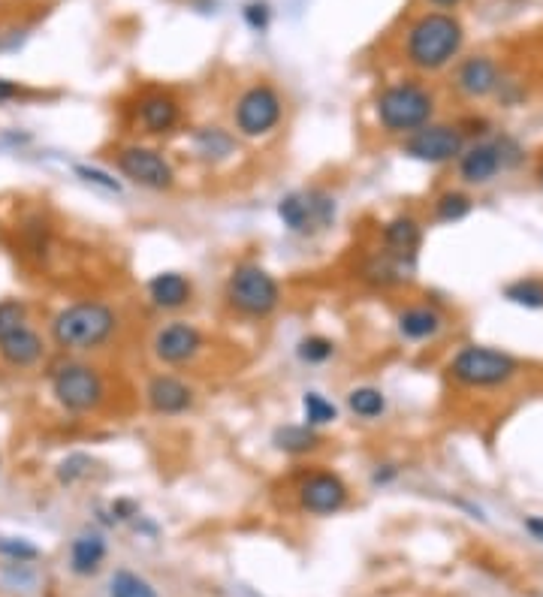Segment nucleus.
I'll list each match as a JSON object with an SVG mask.
<instances>
[{"mask_svg":"<svg viewBox=\"0 0 543 597\" xmlns=\"http://www.w3.org/2000/svg\"><path fill=\"white\" fill-rule=\"evenodd\" d=\"M537 178H540V184H543V163H540V172H537Z\"/></svg>","mask_w":543,"mask_h":597,"instance_id":"nucleus-40","label":"nucleus"},{"mask_svg":"<svg viewBox=\"0 0 543 597\" xmlns=\"http://www.w3.org/2000/svg\"><path fill=\"white\" fill-rule=\"evenodd\" d=\"M296 501L311 516H335V513H341L347 507L350 489L341 480V474H335L329 468H314V471H308L299 480Z\"/></svg>","mask_w":543,"mask_h":597,"instance_id":"nucleus-12","label":"nucleus"},{"mask_svg":"<svg viewBox=\"0 0 543 597\" xmlns=\"http://www.w3.org/2000/svg\"><path fill=\"white\" fill-rule=\"evenodd\" d=\"M498 85H501L498 64H495L489 55H474V58L462 61V67L456 70V88H459V94L468 97V100H483V97H489Z\"/></svg>","mask_w":543,"mask_h":597,"instance_id":"nucleus-19","label":"nucleus"},{"mask_svg":"<svg viewBox=\"0 0 543 597\" xmlns=\"http://www.w3.org/2000/svg\"><path fill=\"white\" fill-rule=\"evenodd\" d=\"M121 329L118 311L103 299H76L49 320V338L61 353L103 350Z\"/></svg>","mask_w":543,"mask_h":597,"instance_id":"nucleus-1","label":"nucleus"},{"mask_svg":"<svg viewBox=\"0 0 543 597\" xmlns=\"http://www.w3.org/2000/svg\"><path fill=\"white\" fill-rule=\"evenodd\" d=\"M347 411L359 420H381L387 414V395L378 386H353L347 392Z\"/></svg>","mask_w":543,"mask_h":597,"instance_id":"nucleus-24","label":"nucleus"},{"mask_svg":"<svg viewBox=\"0 0 543 597\" xmlns=\"http://www.w3.org/2000/svg\"><path fill=\"white\" fill-rule=\"evenodd\" d=\"M332 356H335V341L326 338V335L314 332V335L299 338V344H296V359L302 365H326Z\"/></svg>","mask_w":543,"mask_h":597,"instance_id":"nucleus-28","label":"nucleus"},{"mask_svg":"<svg viewBox=\"0 0 543 597\" xmlns=\"http://www.w3.org/2000/svg\"><path fill=\"white\" fill-rule=\"evenodd\" d=\"M245 19H248V25H251L254 31H266V25H269V10H266L263 4H251V7L245 10Z\"/></svg>","mask_w":543,"mask_h":597,"instance_id":"nucleus-34","label":"nucleus"},{"mask_svg":"<svg viewBox=\"0 0 543 597\" xmlns=\"http://www.w3.org/2000/svg\"><path fill=\"white\" fill-rule=\"evenodd\" d=\"M462 43H465V31L456 16L426 13L411 25L408 40H405V55L417 70L435 73V70H444L459 55Z\"/></svg>","mask_w":543,"mask_h":597,"instance_id":"nucleus-3","label":"nucleus"},{"mask_svg":"<svg viewBox=\"0 0 543 597\" xmlns=\"http://www.w3.org/2000/svg\"><path fill=\"white\" fill-rule=\"evenodd\" d=\"M109 597H157L154 585L133 570H118L109 582Z\"/></svg>","mask_w":543,"mask_h":597,"instance_id":"nucleus-29","label":"nucleus"},{"mask_svg":"<svg viewBox=\"0 0 543 597\" xmlns=\"http://www.w3.org/2000/svg\"><path fill=\"white\" fill-rule=\"evenodd\" d=\"M432 4H435V7H456L459 0H432Z\"/></svg>","mask_w":543,"mask_h":597,"instance_id":"nucleus-39","label":"nucleus"},{"mask_svg":"<svg viewBox=\"0 0 543 597\" xmlns=\"http://www.w3.org/2000/svg\"><path fill=\"white\" fill-rule=\"evenodd\" d=\"M519 374V362L495 347L468 344L450 359V377L465 389H498Z\"/></svg>","mask_w":543,"mask_h":597,"instance_id":"nucleus-7","label":"nucleus"},{"mask_svg":"<svg viewBox=\"0 0 543 597\" xmlns=\"http://www.w3.org/2000/svg\"><path fill=\"white\" fill-rule=\"evenodd\" d=\"M115 166L118 172L142 187V190H151V193H166L175 187V166L169 163V157L151 145H142V142H130V145H121L115 151Z\"/></svg>","mask_w":543,"mask_h":597,"instance_id":"nucleus-9","label":"nucleus"},{"mask_svg":"<svg viewBox=\"0 0 543 597\" xmlns=\"http://www.w3.org/2000/svg\"><path fill=\"white\" fill-rule=\"evenodd\" d=\"M46 350H49L46 338L31 323L22 326V329H16L7 338H0V362H4L7 368H13V371H31V368H37L46 359Z\"/></svg>","mask_w":543,"mask_h":597,"instance_id":"nucleus-17","label":"nucleus"},{"mask_svg":"<svg viewBox=\"0 0 543 597\" xmlns=\"http://www.w3.org/2000/svg\"><path fill=\"white\" fill-rule=\"evenodd\" d=\"M191 142H194L197 157L206 163H218V160L236 154V136L224 127H200Z\"/></svg>","mask_w":543,"mask_h":597,"instance_id":"nucleus-23","label":"nucleus"},{"mask_svg":"<svg viewBox=\"0 0 543 597\" xmlns=\"http://www.w3.org/2000/svg\"><path fill=\"white\" fill-rule=\"evenodd\" d=\"M206 350V335L197 323L169 320L151 338V356L166 368H185L200 359Z\"/></svg>","mask_w":543,"mask_h":597,"instance_id":"nucleus-10","label":"nucleus"},{"mask_svg":"<svg viewBox=\"0 0 543 597\" xmlns=\"http://www.w3.org/2000/svg\"><path fill=\"white\" fill-rule=\"evenodd\" d=\"M91 468H94V459L88 456V453H70L67 459H61L58 462V468H55V480L61 483V486H76V483H82L88 474H91Z\"/></svg>","mask_w":543,"mask_h":597,"instance_id":"nucleus-31","label":"nucleus"},{"mask_svg":"<svg viewBox=\"0 0 543 597\" xmlns=\"http://www.w3.org/2000/svg\"><path fill=\"white\" fill-rule=\"evenodd\" d=\"M106 561V537L100 531H82L70 543V570L76 576H94Z\"/></svg>","mask_w":543,"mask_h":597,"instance_id":"nucleus-21","label":"nucleus"},{"mask_svg":"<svg viewBox=\"0 0 543 597\" xmlns=\"http://www.w3.org/2000/svg\"><path fill=\"white\" fill-rule=\"evenodd\" d=\"M22 97V88L13 82V79H4L0 76V106L4 103H13V100H19Z\"/></svg>","mask_w":543,"mask_h":597,"instance_id":"nucleus-35","label":"nucleus"},{"mask_svg":"<svg viewBox=\"0 0 543 597\" xmlns=\"http://www.w3.org/2000/svg\"><path fill=\"white\" fill-rule=\"evenodd\" d=\"M49 392L52 402L70 417L97 414L109 402L106 374L79 356H67L49 368Z\"/></svg>","mask_w":543,"mask_h":597,"instance_id":"nucleus-2","label":"nucleus"},{"mask_svg":"<svg viewBox=\"0 0 543 597\" xmlns=\"http://www.w3.org/2000/svg\"><path fill=\"white\" fill-rule=\"evenodd\" d=\"M525 531H528L534 540H540V543H543V516H531V519H525Z\"/></svg>","mask_w":543,"mask_h":597,"instance_id":"nucleus-37","label":"nucleus"},{"mask_svg":"<svg viewBox=\"0 0 543 597\" xmlns=\"http://www.w3.org/2000/svg\"><path fill=\"white\" fill-rule=\"evenodd\" d=\"M145 405L154 417H181L197 405V392L188 380L157 371L145 383Z\"/></svg>","mask_w":543,"mask_h":597,"instance_id":"nucleus-13","label":"nucleus"},{"mask_svg":"<svg viewBox=\"0 0 543 597\" xmlns=\"http://www.w3.org/2000/svg\"><path fill=\"white\" fill-rule=\"evenodd\" d=\"M504 299L522 308H543V281L537 278H519L504 287Z\"/></svg>","mask_w":543,"mask_h":597,"instance_id":"nucleus-30","label":"nucleus"},{"mask_svg":"<svg viewBox=\"0 0 543 597\" xmlns=\"http://www.w3.org/2000/svg\"><path fill=\"white\" fill-rule=\"evenodd\" d=\"M76 175L85 181V184H94L106 193H121V181L115 175H109L106 169H97V166H88V163H79L76 166Z\"/></svg>","mask_w":543,"mask_h":597,"instance_id":"nucleus-32","label":"nucleus"},{"mask_svg":"<svg viewBox=\"0 0 543 597\" xmlns=\"http://www.w3.org/2000/svg\"><path fill=\"white\" fill-rule=\"evenodd\" d=\"M0 555H7V558L25 564V561L40 558V549H37L34 543L22 540V537H0Z\"/></svg>","mask_w":543,"mask_h":597,"instance_id":"nucleus-33","label":"nucleus"},{"mask_svg":"<svg viewBox=\"0 0 543 597\" xmlns=\"http://www.w3.org/2000/svg\"><path fill=\"white\" fill-rule=\"evenodd\" d=\"M272 444L284 456H308L323 447V438H320V429H311L305 423H287L272 432Z\"/></svg>","mask_w":543,"mask_h":597,"instance_id":"nucleus-22","label":"nucleus"},{"mask_svg":"<svg viewBox=\"0 0 543 597\" xmlns=\"http://www.w3.org/2000/svg\"><path fill=\"white\" fill-rule=\"evenodd\" d=\"M507 166L504 142H474L459 154V178L465 184H489Z\"/></svg>","mask_w":543,"mask_h":597,"instance_id":"nucleus-16","label":"nucleus"},{"mask_svg":"<svg viewBox=\"0 0 543 597\" xmlns=\"http://www.w3.org/2000/svg\"><path fill=\"white\" fill-rule=\"evenodd\" d=\"M465 151V133L453 124H426L420 130H414L411 136H405L402 142V154L420 163H450L459 160V154Z\"/></svg>","mask_w":543,"mask_h":597,"instance_id":"nucleus-11","label":"nucleus"},{"mask_svg":"<svg viewBox=\"0 0 543 597\" xmlns=\"http://www.w3.org/2000/svg\"><path fill=\"white\" fill-rule=\"evenodd\" d=\"M468 215H471V199L462 190H444L435 199V218L441 224H459Z\"/></svg>","mask_w":543,"mask_h":597,"instance_id":"nucleus-27","label":"nucleus"},{"mask_svg":"<svg viewBox=\"0 0 543 597\" xmlns=\"http://www.w3.org/2000/svg\"><path fill=\"white\" fill-rule=\"evenodd\" d=\"M112 513H115L118 522H121V519H130V516H136V504H133V501H115V504H112Z\"/></svg>","mask_w":543,"mask_h":597,"instance_id":"nucleus-36","label":"nucleus"},{"mask_svg":"<svg viewBox=\"0 0 543 597\" xmlns=\"http://www.w3.org/2000/svg\"><path fill=\"white\" fill-rule=\"evenodd\" d=\"M181 124V103L169 91H145L136 100V127L145 136H169Z\"/></svg>","mask_w":543,"mask_h":597,"instance_id":"nucleus-14","label":"nucleus"},{"mask_svg":"<svg viewBox=\"0 0 543 597\" xmlns=\"http://www.w3.org/2000/svg\"><path fill=\"white\" fill-rule=\"evenodd\" d=\"M145 296L157 311H181L194 302V281L175 269L157 272L145 284Z\"/></svg>","mask_w":543,"mask_h":597,"instance_id":"nucleus-18","label":"nucleus"},{"mask_svg":"<svg viewBox=\"0 0 543 597\" xmlns=\"http://www.w3.org/2000/svg\"><path fill=\"white\" fill-rule=\"evenodd\" d=\"M420 245H423V230H420L417 218H411V215H396L381 230V254H387L390 260H396L399 266H405L411 272H414Z\"/></svg>","mask_w":543,"mask_h":597,"instance_id":"nucleus-15","label":"nucleus"},{"mask_svg":"<svg viewBox=\"0 0 543 597\" xmlns=\"http://www.w3.org/2000/svg\"><path fill=\"white\" fill-rule=\"evenodd\" d=\"M432 115H435V97L426 85L414 79L387 85L375 100L378 127L390 136H411L414 130L432 124Z\"/></svg>","mask_w":543,"mask_h":597,"instance_id":"nucleus-4","label":"nucleus"},{"mask_svg":"<svg viewBox=\"0 0 543 597\" xmlns=\"http://www.w3.org/2000/svg\"><path fill=\"white\" fill-rule=\"evenodd\" d=\"M284 121V100L269 82H257L236 97L233 127L242 139H266Z\"/></svg>","mask_w":543,"mask_h":597,"instance_id":"nucleus-8","label":"nucleus"},{"mask_svg":"<svg viewBox=\"0 0 543 597\" xmlns=\"http://www.w3.org/2000/svg\"><path fill=\"white\" fill-rule=\"evenodd\" d=\"M31 323V305L22 296H7L0 299V338L13 335L16 329Z\"/></svg>","mask_w":543,"mask_h":597,"instance_id":"nucleus-26","label":"nucleus"},{"mask_svg":"<svg viewBox=\"0 0 543 597\" xmlns=\"http://www.w3.org/2000/svg\"><path fill=\"white\" fill-rule=\"evenodd\" d=\"M224 299L248 320H269L281 308V284L257 260H242L227 275Z\"/></svg>","mask_w":543,"mask_h":597,"instance_id":"nucleus-5","label":"nucleus"},{"mask_svg":"<svg viewBox=\"0 0 543 597\" xmlns=\"http://www.w3.org/2000/svg\"><path fill=\"white\" fill-rule=\"evenodd\" d=\"M396 329L405 341L420 344V341H432L441 329H444V314L432 305H411L405 311H399L396 317Z\"/></svg>","mask_w":543,"mask_h":597,"instance_id":"nucleus-20","label":"nucleus"},{"mask_svg":"<svg viewBox=\"0 0 543 597\" xmlns=\"http://www.w3.org/2000/svg\"><path fill=\"white\" fill-rule=\"evenodd\" d=\"M278 221L293 236H320L338 218V203L326 187H302L290 190L278 199Z\"/></svg>","mask_w":543,"mask_h":597,"instance_id":"nucleus-6","label":"nucleus"},{"mask_svg":"<svg viewBox=\"0 0 543 597\" xmlns=\"http://www.w3.org/2000/svg\"><path fill=\"white\" fill-rule=\"evenodd\" d=\"M393 477H396V468H393V465H384V471L378 468V471L372 474V483H375V486H387Z\"/></svg>","mask_w":543,"mask_h":597,"instance_id":"nucleus-38","label":"nucleus"},{"mask_svg":"<svg viewBox=\"0 0 543 597\" xmlns=\"http://www.w3.org/2000/svg\"><path fill=\"white\" fill-rule=\"evenodd\" d=\"M338 420V408L329 402L323 392H305L302 395V423L311 429L332 426Z\"/></svg>","mask_w":543,"mask_h":597,"instance_id":"nucleus-25","label":"nucleus"}]
</instances>
